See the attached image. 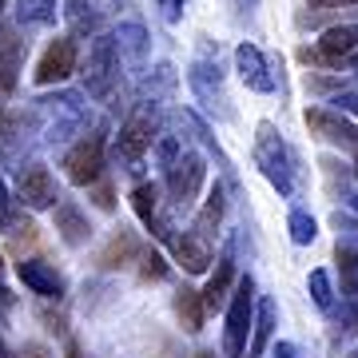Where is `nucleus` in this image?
Wrapping results in <instances>:
<instances>
[{
    "mask_svg": "<svg viewBox=\"0 0 358 358\" xmlns=\"http://www.w3.org/2000/svg\"><path fill=\"white\" fill-rule=\"evenodd\" d=\"M96 203L100 207H112L115 199H112V187H108V183H100V187H96Z\"/></svg>",
    "mask_w": 358,
    "mask_h": 358,
    "instance_id": "nucleus-24",
    "label": "nucleus"
},
{
    "mask_svg": "<svg viewBox=\"0 0 358 358\" xmlns=\"http://www.w3.org/2000/svg\"><path fill=\"white\" fill-rule=\"evenodd\" d=\"M60 199V192H56V179L48 176V167H24L20 171V203L32 207V211H44V207H52Z\"/></svg>",
    "mask_w": 358,
    "mask_h": 358,
    "instance_id": "nucleus-5",
    "label": "nucleus"
},
{
    "mask_svg": "<svg viewBox=\"0 0 358 358\" xmlns=\"http://www.w3.org/2000/svg\"><path fill=\"white\" fill-rule=\"evenodd\" d=\"M219 211H223V192L215 187V192L207 195V207H203V215H199V223H195L199 239H203V235H211V227L219 223Z\"/></svg>",
    "mask_w": 358,
    "mask_h": 358,
    "instance_id": "nucleus-19",
    "label": "nucleus"
},
{
    "mask_svg": "<svg viewBox=\"0 0 358 358\" xmlns=\"http://www.w3.org/2000/svg\"><path fill=\"white\" fill-rule=\"evenodd\" d=\"M68 20H72L76 32H92V28L100 24V16L92 13V4H84V0H72L68 4Z\"/></svg>",
    "mask_w": 358,
    "mask_h": 358,
    "instance_id": "nucleus-20",
    "label": "nucleus"
},
{
    "mask_svg": "<svg viewBox=\"0 0 358 358\" xmlns=\"http://www.w3.org/2000/svg\"><path fill=\"white\" fill-rule=\"evenodd\" d=\"M76 72V40L72 36H56L44 48V56L36 60V84L40 88H48V84H64L68 76Z\"/></svg>",
    "mask_w": 358,
    "mask_h": 358,
    "instance_id": "nucleus-1",
    "label": "nucleus"
},
{
    "mask_svg": "<svg viewBox=\"0 0 358 358\" xmlns=\"http://www.w3.org/2000/svg\"><path fill=\"white\" fill-rule=\"evenodd\" d=\"M152 140H155V115L136 112V115H128V124L115 136V155H120L124 164H136V159L152 148Z\"/></svg>",
    "mask_w": 358,
    "mask_h": 358,
    "instance_id": "nucleus-4",
    "label": "nucleus"
},
{
    "mask_svg": "<svg viewBox=\"0 0 358 358\" xmlns=\"http://www.w3.org/2000/svg\"><path fill=\"white\" fill-rule=\"evenodd\" d=\"M239 68H243V76L255 84V88H267V76H263V60H259L255 48H239Z\"/></svg>",
    "mask_w": 358,
    "mask_h": 358,
    "instance_id": "nucleus-18",
    "label": "nucleus"
},
{
    "mask_svg": "<svg viewBox=\"0 0 358 358\" xmlns=\"http://www.w3.org/2000/svg\"><path fill=\"white\" fill-rule=\"evenodd\" d=\"M140 263H143V267H140L143 279L155 282V279H164V275H167V263H164V255H159V251H143Z\"/></svg>",
    "mask_w": 358,
    "mask_h": 358,
    "instance_id": "nucleus-21",
    "label": "nucleus"
},
{
    "mask_svg": "<svg viewBox=\"0 0 358 358\" xmlns=\"http://www.w3.org/2000/svg\"><path fill=\"white\" fill-rule=\"evenodd\" d=\"M115 76H120V60H115V44L112 40H100L88 56V72H84V84L96 100H112L115 92Z\"/></svg>",
    "mask_w": 358,
    "mask_h": 358,
    "instance_id": "nucleus-3",
    "label": "nucleus"
},
{
    "mask_svg": "<svg viewBox=\"0 0 358 358\" xmlns=\"http://www.w3.org/2000/svg\"><path fill=\"white\" fill-rule=\"evenodd\" d=\"M64 167H68V179H72V183H80V187L96 183V179H100V171H103V131L84 136V140L68 152Z\"/></svg>",
    "mask_w": 358,
    "mask_h": 358,
    "instance_id": "nucleus-2",
    "label": "nucleus"
},
{
    "mask_svg": "<svg viewBox=\"0 0 358 358\" xmlns=\"http://www.w3.org/2000/svg\"><path fill=\"white\" fill-rule=\"evenodd\" d=\"M56 227L64 231L68 243H84V239H88V223L80 219V211H76L72 203H60V207H56Z\"/></svg>",
    "mask_w": 358,
    "mask_h": 358,
    "instance_id": "nucleus-15",
    "label": "nucleus"
},
{
    "mask_svg": "<svg viewBox=\"0 0 358 358\" xmlns=\"http://www.w3.org/2000/svg\"><path fill=\"white\" fill-rule=\"evenodd\" d=\"M131 255H136V239H131V231H120L108 243V251L100 255V267H124Z\"/></svg>",
    "mask_w": 358,
    "mask_h": 358,
    "instance_id": "nucleus-17",
    "label": "nucleus"
},
{
    "mask_svg": "<svg viewBox=\"0 0 358 358\" xmlns=\"http://www.w3.org/2000/svg\"><path fill=\"white\" fill-rule=\"evenodd\" d=\"M0 275H4V263H0Z\"/></svg>",
    "mask_w": 358,
    "mask_h": 358,
    "instance_id": "nucleus-29",
    "label": "nucleus"
},
{
    "mask_svg": "<svg viewBox=\"0 0 358 358\" xmlns=\"http://www.w3.org/2000/svg\"><path fill=\"white\" fill-rule=\"evenodd\" d=\"M176 259H179V267H187L192 275L207 271V263H211V255H207V247L199 243V239H192V235H183V239H176Z\"/></svg>",
    "mask_w": 358,
    "mask_h": 358,
    "instance_id": "nucleus-13",
    "label": "nucleus"
},
{
    "mask_svg": "<svg viewBox=\"0 0 358 358\" xmlns=\"http://www.w3.org/2000/svg\"><path fill=\"white\" fill-rule=\"evenodd\" d=\"M247 307H251V282L239 287V299L231 307V327H227V355H239L243 346V334H247Z\"/></svg>",
    "mask_w": 358,
    "mask_h": 358,
    "instance_id": "nucleus-10",
    "label": "nucleus"
},
{
    "mask_svg": "<svg viewBox=\"0 0 358 358\" xmlns=\"http://www.w3.org/2000/svg\"><path fill=\"white\" fill-rule=\"evenodd\" d=\"M13 358H52V355L44 350V346H20V350H16Z\"/></svg>",
    "mask_w": 358,
    "mask_h": 358,
    "instance_id": "nucleus-23",
    "label": "nucleus"
},
{
    "mask_svg": "<svg viewBox=\"0 0 358 358\" xmlns=\"http://www.w3.org/2000/svg\"><path fill=\"white\" fill-rule=\"evenodd\" d=\"M355 52H358V24H338L322 32L319 56L327 64H343V56H355Z\"/></svg>",
    "mask_w": 358,
    "mask_h": 358,
    "instance_id": "nucleus-8",
    "label": "nucleus"
},
{
    "mask_svg": "<svg viewBox=\"0 0 358 358\" xmlns=\"http://www.w3.org/2000/svg\"><path fill=\"white\" fill-rule=\"evenodd\" d=\"M315 8H346V4H358V0H310Z\"/></svg>",
    "mask_w": 358,
    "mask_h": 358,
    "instance_id": "nucleus-25",
    "label": "nucleus"
},
{
    "mask_svg": "<svg viewBox=\"0 0 358 358\" xmlns=\"http://www.w3.org/2000/svg\"><path fill=\"white\" fill-rule=\"evenodd\" d=\"M64 358H84V355H80V346H76V343H68V346H64Z\"/></svg>",
    "mask_w": 358,
    "mask_h": 358,
    "instance_id": "nucleus-26",
    "label": "nucleus"
},
{
    "mask_svg": "<svg viewBox=\"0 0 358 358\" xmlns=\"http://www.w3.org/2000/svg\"><path fill=\"white\" fill-rule=\"evenodd\" d=\"M231 279H235V267H231V259H223V263H219V271L211 275V282H207V291H203V307L207 310H219L223 303H227Z\"/></svg>",
    "mask_w": 358,
    "mask_h": 358,
    "instance_id": "nucleus-12",
    "label": "nucleus"
},
{
    "mask_svg": "<svg viewBox=\"0 0 358 358\" xmlns=\"http://www.w3.org/2000/svg\"><path fill=\"white\" fill-rule=\"evenodd\" d=\"M159 8H164L167 20H179V13H183V0H159Z\"/></svg>",
    "mask_w": 358,
    "mask_h": 358,
    "instance_id": "nucleus-22",
    "label": "nucleus"
},
{
    "mask_svg": "<svg viewBox=\"0 0 358 358\" xmlns=\"http://www.w3.org/2000/svg\"><path fill=\"white\" fill-rule=\"evenodd\" d=\"M307 128L315 131V136H322V140L338 143V148H355L358 152V128L346 124L343 115L327 112V108H307Z\"/></svg>",
    "mask_w": 358,
    "mask_h": 358,
    "instance_id": "nucleus-6",
    "label": "nucleus"
},
{
    "mask_svg": "<svg viewBox=\"0 0 358 358\" xmlns=\"http://www.w3.org/2000/svg\"><path fill=\"white\" fill-rule=\"evenodd\" d=\"M20 24H52L56 20V0H16Z\"/></svg>",
    "mask_w": 358,
    "mask_h": 358,
    "instance_id": "nucleus-16",
    "label": "nucleus"
},
{
    "mask_svg": "<svg viewBox=\"0 0 358 358\" xmlns=\"http://www.w3.org/2000/svg\"><path fill=\"white\" fill-rule=\"evenodd\" d=\"M203 294L199 291H192V287H183V291L176 294V315H179V322H183V331H203Z\"/></svg>",
    "mask_w": 358,
    "mask_h": 358,
    "instance_id": "nucleus-11",
    "label": "nucleus"
},
{
    "mask_svg": "<svg viewBox=\"0 0 358 358\" xmlns=\"http://www.w3.org/2000/svg\"><path fill=\"white\" fill-rule=\"evenodd\" d=\"M20 279H24V287H32V291L44 294V299H60V294H64V279H60L48 263H40V259H24V263H20Z\"/></svg>",
    "mask_w": 358,
    "mask_h": 358,
    "instance_id": "nucleus-9",
    "label": "nucleus"
},
{
    "mask_svg": "<svg viewBox=\"0 0 358 358\" xmlns=\"http://www.w3.org/2000/svg\"><path fill=\"white\" fill-rule=\"evenodd\" d=\"M20 60H24V40L16 36V28L0 24V88H4V92L16 88Z\"/></svg>",
    "mask_w": 358,
    "mask_h": 358,
    "instance_id": "nucleus-7",
    "label": "nucleus"
},
{
    "mask_svg": "<svg viewBox=\"0 0 358 358\" xmlns=\"http://www.w3.org/2000/svg\"><path fill=\"white\" fill-rule=\"evenodd\" d=\"M131 207H136V215L143 219V227H155V211H159V187H155V183H140V187L131 192Z\"/></svg>",
    "mask_w": 358,
    "mask_h": 358,
    "instance_id": "nucleus-14",
    "label": "nucleus"
},
{
    "mask_svg": "<svg viewBox=\"0 0 358 358\" xmlns=\"http://www.w3.org/2000/svg\"><path fill=\"white\" fill-rule=\"evenodd\" d=\"M195 358H215V355H195Z\"/></svg>",
    "mask_w": 358,
    "mask_h": 358,
    "instance_id": "nucleus-27",
    "label": "nucleus"
},
{
    "mask_svg": "<svg viewBox=\"0 0 358 358\" xmlns=\"http://www.w3.org/2000/svg\"><path fill=\"white\" fill-rule=\"evenodd\" d=\"M0 16H4V0H0Z\"/></svg>",
    "mask_w": 358,
    "mask_h": 358,
    "instance_id": "nucleus-28",
    "label": "nucleus"
}]
</instances>
